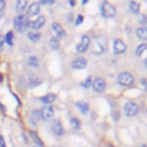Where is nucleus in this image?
<instances>
[{
  "label": "nucleus",
  "mask_w": 147,
  "mask_h": 147,
  "mask_svg": "<svg viewBox=\"0 0 147 147\" xmlns=\"http://www.w3.org/2000/svg\"><path fill=\"white\" fill-rule=\"evenodd\" d=\"M107 38L105 36H96L92 42V52L94 54H102L107 49Z\"/></svg>",
  "instance_id": "nucleus-1"
},
{
  "label": "nucleus",
  "mask_w": 147,
  "mask_h": 147,
  "mask_svg": "<svg viewBox=\"0 0 147 147\" xmlns=\"http://www.w3.org/2000/svg\"><path fill=\"white\" fill-rule=\"evenodd\" d=\"M14 26L16 28V30L18 32H24L28 28H29V20H28V16L25 15H18L15 17L14 20Z\"/></svg>",
  "instance_id": "nucleus-2"
},
{
  "label": "nucleus",
  "mask_w": 147,
  "mask_h": 147,
  "mask_svg": "<svg viewBox=\"0 0 147 147\" xmlns=\"http://www.w3.org/2000/svg\"><path fill=\"white\" fill-rule=\"evenodd\" d=\"M117 82H118V84H121L123 86H130V85L133 84L134 78H133V76L130 72L124 71V72H121L117 76Z\"/></svg>",
  "instance_id": "nucleus-3"
},
{
  "label": "nucleus",
  "mask_w": 147,
  "mask_h": 147,
  "mask_svg": "<svg viewBox=\"0 0 147 147\" xmlns=\"http://www.w3.org/2000/svg\"><path fill=\"white\" fill-rule=\"evenodd\" d=\"M101 14L105 17H113L116 14V9L113 5H110L109 2H102L101 5Z\"/></svg>",
  "instance_id": "nucleus-4"
},
{
  "label": "nucleus",
  "mask_w": 147,
  "mask_h": 147,
  "mask_svg": "<svg viewBox=\"0 0 147 147\" xmlns=\"http://www.w3.org/2000/svg\"><path fill=\"white\" fill-rule=\"evenodd\" d=\"M90 44H91L90 37H88V36H82L79 42H78L77 46H76L77 52H79V53H84V52H86L87 48H88V46H90Z\"/></svg>",
  "instance_id": "nucleus-5"
},
{
  "label": "nucleus",
  "mask_w": 147,
  "mask_h": 147,
  "mask_svg": "<svg viewBox=\"0 0 147 147\" xmlns=\"http://www.w3.org/2000/svg\"><path fill=\"white\" fill-rule=\"evenodd\" d=\"M124 113H125V115L129 116V117L134 116V115L138 113V106H137V103L131 102V101H130V102H126L125 106H124Z\"/></svg>",
  "instance_id": "nucleus-6"
},
{
  "label": "nucleus",
  "mask_w": 147,
  "mask_h": 147,
  "mask_svg": "<svg viewBox=\"0 0 147 147\" xmlns=\"http://www.w3.org/2000/svg\"><path fill=\"white\" fill-rule=\"evenodd\" d=\"M113 49H114V53H115V54H122V53L125 52V49H126V45L124 44L123 40H121V39H116V40L114 41Z\"/></svg>",
  "instance_id": "nucleus-7"
},
{
  "label": "nucleus",
  "mask_w": 147,
  "mask_h": 147,
  "mask_svg": "<svg viewBox=\"0 0 147 147\" xmlns=\"http://www.w3.org/2000/svg\"><path fill=\"white\" fill-rule=\"evenodd\" d=\"M92 86H93L94 91L101 93V92H103V91L106 90V82H105V79H102V78H95V79L92 82Z\"/></svg>",
  "instance_id": "nucleus-8"
},
{
  "label": "nucleus",
  "mask_w": 147,
  "mask_h": 147,
  "mask_svg": "<svg viewBox=\"0 0 147 147\" xmlns=\"http://www.w3.org/2000/svg\"><path fill=\"white\" fill-rule=\"evenodd\" d=\"M40 113H41V117H42L45 121H49V119L53 118L54 109H53L52 106H45V107L40 110Z\"/></svg>",
  "instance_id": "nucleus-9"
},
{
  "label": "nucleus",
  "mask_w": 147,
  "mask_h": 147,
  "mask_svg": "<svg viewBox=\"0 0 147 147\" xmlns=\"http://www.w3.org/2000/svg\"><path fill=\"white\" fill-rule=\"evenodd\" d=\"M87 65V60L84 57H78L71 62V67L74 69H84Z\"/></svg>",
  "instance_id": "nucleus-10"
},
{
  "label": "nucleus",
  "mask_w": 147,
  "mask_h": 147,
  "mask_svg": "<svg viewBox=\"0 0 147 147\" xmlns=\"http://www.w3.org/2000/svg\"><path fill=\"white\" fill-rule=\"evenodd\" d=\"M44 24H45V17H44V16H39L37 20H34V21H32V22H29V26H30L31 29H33V30L40 29Z\"/></svg>",
  "instance_id": "nucleus-11"
},
{
  "label": "nucleus",
  "mask_w": 147,
  "mask_h": 147,
  "mask_svg": "<svg viewBox=\"0 0 147 147\" xmlns=\"http://www.w3.org/2000/svg\"><path fill=\"white\" fill-rule=\"evenodd\" d=\"M52 29H53V31L56 33V38H57V39H59V38H64V37H65V31L63 30V28L61 26V24L54 22V23L52 24Z\"/></svg>",
  "instance_id": "nucleus-12"
},
{
  "label": "nucleus",
  "mask_w": 147,
  "mask_h": 147,
  "mask_svg": "<svg viewBox=\"0 0 147 147\" xmlns=\"http://www.w3.org/2000/svg\"><path fill=\"white\" fill-rule=\"evenodd\" d=\"M39 11H40V5L37 2H33L28 7V15L29 16H36L39 14Z\"/></svg>",
  "instance_id": "nucleus-13"
},
{
  "label": "nucleus",
  "mask_w": 147,
  "mask_h": 147,
  "mask_svg": "<svg viewBox=\"0 0 147 147\" xmlns=\"http://www.w3.org/2000/svg\"><path fill=\"white\" fill-rule=\"evenodd\" d=\"M53 132L56 134V136H62L63 133H64V130H63V126H62V124H61V122L59 121V119H56V121H54L53 122Z\"/></svg>",
  "instance_id": "nucleus-14"
},
{
  "label": "nucleus",
  "mask_w": 147,
  "mask_h": 147,
  "mask_svg": "<svg viewBox=\"0 0 147 147\" xmlns=\"http://www.w3.org/2000/svg\"><path fill=\"white\" fill-rule=\"evenodd\" d=\"M55 99H56V95H55V94H53V93H48V94L41 96V98H40V101L44 102V103H46V105H49V103L54 102Z\"/></svg>",
  "instance_id": "nucleus-15"
},
{
  "label": "nucleus",
  "mask_w": 147,
  "mask_h": 147,
  "mask_svg": "<svg viewBox=\"0 0 147 147\" xmlns=\"http://www.w3.org/2000/svg\"><path fill=\"white\" fill-rule=\"evenodd\" d=\"M77 108L80 110V113L82 114H87L88 113V110H90V107H88V105L86 103V102H83V101H79V102H77Z\"/></svg>",
  "instance_id": "nucleus-16"
},
{
  "label": "nucleus",
  "mask_w": 147,
  "mask_h": 147,
  "mask_svg": "<svg viewBox=\"0 0 147 147\" xmlns=\"http://www.w3.org/2000/svg\"><path fill=\"white\" fill-rule=\"evenodd\" d=\"M137 36L142 39V40H147V28L146 26H142V28H139L137 30Z\"/></svg>",
  "instance_id": "nucleus-17"
},
{
  "label": "nucleus",
  "mask_w": 147,
  "mask_h": 147,
  "mask_svg": "<svg viewBox=\"0 0 147 147\" xmlns=\"http://www.w3.org/2000/svg\"><path fill=\"white\" fill-rule=\"evenodd\" d=\"M129 8H130V10H131L132 14H139L140 6H139L138 2H136V1H131V2L129 3Z\"/></svg>",
  "instance_id": "nucleus-18"
},
{
  "label": "nucleus",
  "mask_w": 147,
  "mask_h": 147,
  "mask_svg": "<svg viewBox=\"0 0 147 147\" xmlns=\"http://www.w3.org/2000/svg\"><path fill=\"white\" fill-rule=\"evenodd\" d=\"M59 46H60L59 39H57L56 37H52V38L49 39V47H51L53 51H56V49H59Z\"/></svg>",
  "instance_id": "nucleus-19"
},
{
  "label": "nucleus",
  "mask_w": 147,
  "mask_h": 147,
  "mask_svg": "<svg viewBox=\"0 0 147 147\" xmlns=\"http://www.w3.org/2000/svg\"><path fill=\"white\" fill-rule=\"evenodd\" d=\"M40 37H41V36H40V33H38V32H33V31H31V32L28 33V38H29V40H30V41H33V42L39 41Z\"/></svg>",
  "instance_id": "nucleus-20"
},
{
  "label": "nucleus",
  "mask_w": 147,
  "mask_h": 147,
  "mask_svg": "<svg viewBox=\"0 0 147 147\" xmlns=\"http://www.w3.org/2000/svg\"><path fill=\"white\" fill-rule=\"evenodd\" d=\"M26 5H28V2H26L25 0H18V1L16 2V10H17L18 13H22V11L25 9Z\"/></svg>",
  "instance_id": "nucleus-21"
},
{
  "label": "nucleus",
  "mask_w": 147,
  "mask_h": 147,
  "mask_svg": "<svg viewBox=\"0 0 147 147\" xmlns=\"http://www.w3.org/2000/svg\"><path fill=\"white\" fill-rule=\"evenodd\" d=\"M28 63H29L30 67H33V68H37L39 65V61H38L37 56H34V55H32L28 59Z\"/></svg>",
  "instance_id": "nucleus-22"
},
{
  "label": "nucleus",
  "mask_w": 147,
  "mask_h": 147,
  "mask_svg": "<svg viewBox=\"0 0 147 147\" xmlns=\"http://www.w3.org/2000/svg\"><path fill=\"white\" fill-rule=\"evenodd\" d=\"M146 49H147V45H146V44H140V45H138L137 48H136V55H137V56H140Z\"/></svg>",
  "instance_id": "nucleus-23"
},
{
  "label": "nucleus",
  "mask_w": 147,
  "mask_h": 147,
  "mask_svg": "<svg viewBox=\"0 0 147 147\" xmlns=\"http://www.w3.org/2000/svg\"><path fill=\"white\" fill-rule=\"evenodd\" d=\"M71 126L75 130H79L80 129V121L78 118H71Z\"/></svg>",
  "instance_id": "nucleus-24"
},
{
  "label": "nucleus",
  "mask_w": 147,
  "mask_h": 147,
  "mask_svg": "<svg viewBox=\"0 0 147 147\" xmlns=\"http://www.w3.org/2000/svg\"><path fill=\"white\" fill-rule=\"evenodd\" d=\"M30 134H31V137L33 138V140L36 141V144H38V145H39L40 147H42V146H44V144H42V141H41V140L39 139V137L37 136V133H36V132H33V131H32V132H31Z\"/></svg>",
  "instance_id": "nucleus-25"
},
{
  "label": "nucleus",
  "mask_w": 147,
  "mask_h": 147,
  "mask_svg": "<svg viewBox=\"0 0 147 147\" xmlns=\"http://www.w3.org/2000/svg\"><path fill=\"white\" fill-rule=\"evenodd\" d=\"M5 41L8 44V45H13V32L11 31H9L7 34H6V37H5Z\"/></svg>",
  "instance_id": "nucleus-26"
},
{
  "label": "nucleus",
  "mask_w": 147,
  "mask_h": 147,
  "mask_svg": "<svg viewBox=\"0 0 147 147\" xmlns=\"http://www.w3.org/2000/svg\"><path fill=\"white\" fill-rule=\"evenodd\" d=\"M83 87H85V88H87V87H90L91 85H92V78L91 77H87L85 80H83L82 82V84H80Z\"/></svg>",
  "instance_id": "nucleus-27"
},
{
  "label": "nucleus",
  "mask_w": 147,
  "mask_h": 147,
  "mask_svg": "<svg viewBox=\"0 0 147 147\" xmlns=\"http://www.w3.org/2000/svg\"><path fill=\"white\" fill-rule=\"evenodd\" d=\"M32 117H33V121H40L42 117H41V113H40V110H33V113H32Z\"/></svg>",
  "instance_id": "nucleus-28"
},
{
  "label": "nucleus",
  "mask_w": 147,
  "mask_h": 147,
  "mask_svg": "<svg viewBox=\"0 0 147 147\" xmlns=\"http://www.w3.org/2000/svg\"><path fill=\"white\" fill-rule=\"evenodd\" d=\"M139 23L140 24H146L147 23V16L146 15H140L139 16Z\"/></svg>",
  "instance_id": "nucleus-29"
},
{
  "label": "nucleus",
  "mask_w": 147,
  "mask_h": 147,
  "mask_svg": "<svg viewBox=\"0 0 147 147\" xmlns=\"http://www.w3.org/2000/svg\"><path fill=\"white\" fill-rule=\"evenodd\" d=\"M3 42H5V37L0 34V51H2L3 48Z\"/></svg>",
  "instance_id": "nucleus-30"
},
{
  "label": "nucleus",
  "mask_w": 147,
  "mask_h": 147,
  "mask_svg": "<svg viewBox=\"0 0 147 147\" xmlns=\"http://www.w3.org/2000/svg\"><path fill=\"white\" fill-rule=\"evenodd\" d=\"M82 22H83V16H82V15H78V16H77V20H76V25L80 24Z\"/></svg>",
  "instance_id": "nucleus-31"
},
{
  "label": "nucleus",
  "mask_w": 147,
  "mask_h": 147,
  "mask_svg": "<svg viewBox=\"0 0 147 147\" xmlns=\"http://www.w3.org/2000/svg\"><path fill=\"white\" fill-rule=\"evenodd\" d=\"M0 146H1V147H6V146H5V141H3L2 136H0Z\"/></svg>",
  "instance_id": "nucleus-32"
},
{
  "label": "nucleus",
  "mask_w": 147,
  "mask_h": 147,
  "mask_svg": "<svg viewBox=\"0 0 147 147\" xmlns=\"http://www.w3.org/2000/svg\"><path fill=\"white\" fill-rule=\"evenodd\" d=\"M2 16H3V10H2V9H0V18H1Z\"/></svg>",
  "instance_id": "nucleus-33"
},
{
  "label": "nucleus",
  "mask_w": 147,
  "mask_h": 147,
  "mask_svg": "<svg viewBox=\"0 0 147 147\" xmlns=\"http://www.w3.org/2000/svg\"><path fill=\"white\" fill-rule=\"evenodd\" d=\"M87 1H88V0H83V1H82V3H83V5H85V3H87Z\"/></svg>",
  "instance_id": "nucleus-34"
},
{
  "label": "nucleus",
  "mask_w": 147,
  "mask_h": 147,
  "mask_svg": "<svg viewBox=\"0 0 147 147\" xmlns=\"http://www.w3.org/2000/svg\"><path fill=\"white\" fill-rule=\"evenodd\" d=\"M69 3H70V5H71V6H75V2H74V1H72V0H70V2H69Z\"/></svg>",
  "instance_id": "nucleus-35"
},
{
  "label": "nucleus",
  "mask_w": 147,
  "mask_h": 147,
  "mask_svg": "<svg viewBox=\"0 0 147 147\" xmlns=\"http://www.w3.org/2000/svg\"><path fill=\"white\" fill-rule=\"evenodd\" d=\"M2 79H3V78H2V75H1V74H0V83H1V82H2Z\"/></svg>",
  "instance_id": "nucleus-36"
},
{
  "label": "nucleus",
  "mask_w": 147,
  "mask_h": 147,
  "mask_svg": "<svg viewBox=\"0 0 147 147\" xmlns=\"http://www.w3.org/2000/svg\"><path fill=\"white\" fill-rule=\"evenodd\" d=\"M145 64H146V68H147V59L145 60Z\"/></svg>",
  "instance_id": "nucleus-37"
},
{
  "label": "nucleus",
  "mask_w": 147,
  "mask_h": 147,
  "mask_svg": "<svg viewBox=\"0 0 147 147\" xmlns=\"http://www.w3.org/2000/svg\"><path fill=\"white\" fill-rule=\"evenodd\" d=\"M141 147H147V146H146V145H142V146H141Z\"/></svg>",
  "instance_id": "nucleus-38"
},
{
  "label": "nucleus",
  "mask_w": 147,
  "mask_h": 147,
  "mask_svg": "<svg viewBox=\"0 0 147 147\" xmlns=\"http://www.w3.org/2000/svg\"><path fill=\"white\" fill-rule=\"evenodd\" d=\"M110 147H114V146H110Z\"/></svg>",
  "instance_id": "nucleus-39"
},
{
  "label": "nucleus",
  "mask_w": 147,
  "mask_h": 147,
  "mask_svg": "<svg viewBox=\"0 0 147 147\" xmlns=\"http://www.w3.org/2000/svg\"><path fill=\"white\" fill-rule=\"evenodd\" d=\"M34 147H37V146H34Z\"/></svg>",
  "instance_id": "nucleus-40"
}]
</instances>
